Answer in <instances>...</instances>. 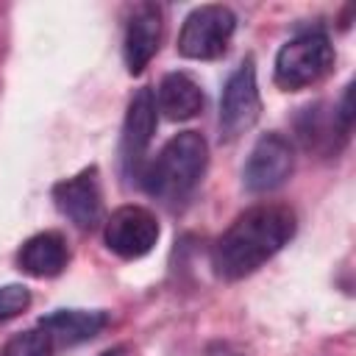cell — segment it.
<instances>
[{"mask_svg": "<svg viewBox=\"0 0 356 356\" xmlns=\"http://www.w3.org/2000/svg\"><path fill=\"white\" fill-rule=\"evenodd\" d=\"M298 231V217L286 203H256L245 209L214 242L211 270L222 281H242L281 253Z\"/></svg>", "mask_w": 356, "mask_h": 356, "instance_id": "cell-1", "label": "cell"}, {"mask_svg": "<svg viewBox=\"0 0 356 356\" xmlns=\"http://www.w3.org/2000/svg\"><path fill=\"white\" fill-rule=\"evenodd\" d=\"M209 167V142L197 131H181L145 164L139 184L167 206L184 203L203 181Z\"/></svg>", "mask_w": 356, "mask_h": 356, "instance_id": "cell-2", "label": "cell"}, {"mask_svg": "<svg viewBox=\"0 0 356 356\" xmlns=\"http://www.w3.org/2000/svg\"><path fill=\"white\" fill-rule=\"evenodd\" d=\"M337 53L323 28H306L295 36H289L273 64V81L284 92H300L314 83H320L334 70Z\"/></svg>", "mask_w": 356, "mask_h": 356, "instance_id": "cell-3", "label": "cell"}, {"mask_svg": "<svg viewBox=\"0 0 356 356\" xmlns=\"http://www.w3.org/2000/svg\"><path fill=\"white\" fill-rule=\"evenodd\" d=\"M236 33V14L228 6L206 3L184 17L178 33V53L192 61H214L228 53Z\"/></svg>", "mask_w": 356, "mask_h": 356, "instance_id": "cell-4", "label": "cell"}, {"mask_svg": "<svg viewBox=\"0 0 356 356\" xmlns=\"http://www.w3.org/2000/svg\"><path fill=\"white\" fill-rule=\"evenodd\" d=\"M159 236L161 225L156 214L136 203H125L103 220V242L108 253H114L122 261L145 259L159 245Z\"/></svg>", "mask_w": 356, "mask_h": 356, "instance_id": "cell-5", "label": "cell"}, {"mask_svg": "<svg viewBox=\"0 0 356 356\" xmlns=\"http://www.w3.org/2000/svg\"><path fill=\"white\" fill-rule=\"evenodd\" d=\"M156 122H159V108H156L153 89L142 86L128 100V111L120 131V170L125 181L139 184V175L147 164V150L156 134Z\"/></svg>", "mask_w": 356, "mask_h": 356, "instance_id": "cell-6", "label": "cell"}, {"mask_svg": "<svg viewBox=\"0 0 356 356\" xmlns=\"http://www.w3.org/2000/svg\"><path fill=\"white\" fill-rule=\"evenodd\" d=\"M261 114V95L253 58H245L225 81L220 95V136L225 142L248 134Z\"/></svg>", "mask_w": 356, "mask_h": 356, "instance_id": "cell-7", "label": "cell"}, {"mask_svg": "<svg viewBox=\"0 0 356 356\" xmlns=\"http://www.w3.org/2000/svg\"><path fill=\"white\" fill-rule=\"evenodd\" d=\"M292 170H295L292 142L278 131H267L253 142L248 153V161L242 167V186L250 195H267L284 186Z\"/></svg>", "mask_w": 356, "mask_h": 356, "instance_id": "cell-8", "label": "cell"}, {"mask_svg": "<svg viewBox=\"0 0 356 356\" xmlns=\"http://www.w3.org/2000/svg\"><path fill=\"white\" fill-rule=\"evenodd\" d=\"M50 197L56 209L81 231H95L103 225L106 211H103V189H100V172L97 167H83L81 172L61 178L53 184Z\"/></svg>", "mask_w": 356, "mask_h": 356, "instance_id": "cell-9", "label": "cell"}, {"mask_svg": "<svg viewBox=\"0 0 356 356\" xmlns=\"http://www.w3.org/2000/svg\"><path fill=\"white\" fill-rule=\"evenodd\" d=\"M164 42V8L159 3H136L125 19L122 58L131 75L145 72Z\"/></svg>", "mask_w": 356, "mask_h": 356, "instance_id": "cell-10", "label": "cell"}, {"mask_svg": "<svg viewBox=\"0 0 356 356\" xmlns=\"http://www.w3.org/2000/svg\"><path fill=\"white\" fill-rule=\"evenodd\" d=\"M295 131H298V139L306 150L334 156L342 147V142L348 139L350 125L342 122L337 103L334 106L331 103H314V106H306L295 117Z\"/></svg>", "mask_w": 356, "mask_h": 356, "instance_id": "cell-11", "label": "cell"}, {"mask_svg": "<svg viewBox=\"0 0 356 356\" xmlns=\"http://www.w3.org/2000/svg\"><path fill=\"white\" fill-rule=\"evenodd\" d=\"M108 323L111 317L103 309H56L39 317L36 325L53 339L56 348H72L95 339Z\"/></svg>", "mask_w": 356, "mask_h": 356, "instance_id": "cell-12", "label": "cell"}, {"mask_svg": "<svg viewBox=\"0 0 356 356\" xmlns=\"http://www.w3.org/2000/svg\"><path fill=\"white\" fill-rule=\"evenodd\" d=\"M70 264V245L61 231H39L17 250V267L31 278H56Z\"/></svg>", "mask_w": 356, "mask_h": 356, "instance_id": "cell-13", "label": "cell"}, {"mask_svg": "<svg viewBox=\"0 0 356 356\" xmlns=\"http://www.w3.org/2000/svg\"><path fill=\"white\" fill-rule=\"evenodd\" d=\"M153 97H156V108L172 122L192 120L206 106V95H203L200 83L189 72H181V70L167 72L159 81V89L153 92Z\"/></svg>", "mask_w": 356, "mask_h": 356, "instance_id": "cell-14", "label": "cell"}, {"mask_svg": "<svg viewBox=\"0 0 356 356\" xmlns=\"http://www.w3.org/2000/svg\"><path fill=\"white\" fill-rule=\"evenodd\" d=\"M53 353H56V345L39 325L14 334L0 348V356H53Z\"/></svg>", "mask_w": 356, "mask_h": 356, "instance_id": "cell-15", "label": "cell"}, {"mask_svg": "<svg viewBox=\"0 0 356 356\" xmlns=\"http://www.w3.org/2000/svg\"><path fill=\"white\" fill-rule=\"evenodd\" d=\"M31 306V289L25 284H3L0 286V323L19 317Z\"/></svg>", "mask_w": 356, "mask_h": 356, "instance_id": "cell-16", "label": "cell"}, {"mask_svg": "<svg viewBox=\"0 0 356 356\" xmlns=\"http://www.w3.org/2000/svg\"><path fill=\"white\" fill-rule=\"evenodd\" d=\"M122 353H125V348H122V345H117V348H111V350H103L100 356H122Z\"/></svg>", "mask_w": 356, "mask_h": 356, "instance_id": "cell-17", "label": "cell"}]
</instances>
